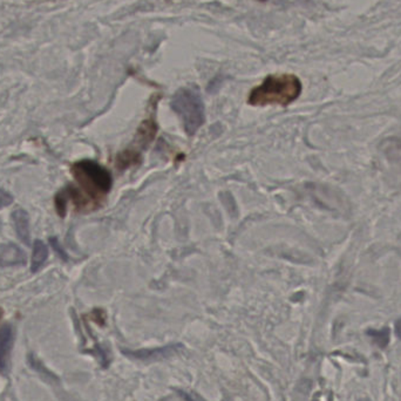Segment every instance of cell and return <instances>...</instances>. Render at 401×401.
Masks as SVG:
<instances>
[{"instance_id":"obj_7","label":"cell","mask_w":401,"mask_h":401,"mask_svg":"<svg viewBox=\"0 0 401 401\" xmlns=\"http://www.w3.org/2000/svg\"><path fill=\"white\" fill-rule=\"evenodd\" d=\"M12 222H14V227L16 229L18 237L20 240H23L24 243L30 244L31 234H30V218L29 214L24 209H16L12 213Z\"/></svg>"},{"instance_id":"obj_6","label":"cell","mask_w":401,"mask_h":401,"mask_svg":"<svg viewBox=\"0 0 401 401\" xmlns=\"http://www.w3.org/2000/svg\"><path fill=\"white\" fill-rule=\"evenodd\" d=\"M26 264V255L14 243L0 245V267H19Z\"/></svg>"},{"instance_id":"obj_14","label":"cell","mask_w":401,"mask_h":401,"mask_svg":"<svg viewBox=\"0 0 401 401\" xmlns=\"http://www.w3.org/2000/svg\"><path fill=\"white\" fill-rule=\"evenodd\" d=\"M360 401H370V400H360Z\"/></svg>"},{"instance_id":"obj_4","label":"cell","mask_w":401,"mask_h":401,"mask_svg":"<svg viewBox=\"0 0 401 401\" xmlns=\"http://www.w3.org/2000/svg\"><path fill=\"white\" fill-rule=\"evenodd\" d=\"M156 123L151 118L146 120L140 128H138V134H136V146L135 148H128L123 153H120L118 156V166L120 169L131 167V166L138 163L141 160V154L140 151L145 148L146 146L151 143L154 140L155 134H156Z\"/></svg>"},{"instance_id":"obj_2","label":"cell","mask_w":401,"mask_h":401,"mask_svg":"<svg viewBox=\"0 0 401 401\" xmlns=\"http://www.w3.org/2000/svg\"><path fill=\"white\" fill-rule=\"evenodd\" d=\"M302 88L300 80L293 74L269 76L264 79L263 83L251 91L248 103L255 107H286L300 98Z\"/></svg>"},{"instance_id":"obj_10","label":"cell","mask_w":401,"mask_h":401,"mask_svg":"<svg viewBox=\"0 0 401 401\" xmlns=\"http://www.w3.org/2000/svg\"><path fill=\"white\" fill-rule=\"evenodd\" d=\"M367 335L382 349H385L390 342V329L388 328H384L382 330H368Z\"/></svg>"},{"instance_id":"obj_5","label":"cell","mask_w":401,"mask_h":401,"mask_svg":"<svg viewBox=\"0 0 401 401\" xmlns=\"http://www.w3.org/2000/svg\"><path fill=\"white\" fill-rule=\"evenodd\" d=\"M182 351H183V345L175 344V345L162 346V347H156V349L123 351V353L129 358L136 359L140 362H151L171 358L174 355H180Z\"/></svg>"},{"instance_id":"obj_8","label":"cell","mask_w":401,"mask_h":401,"mask_svg":"<svg viewBox=\"0 0 401 401\" xmlns=\"http://www.w3.org/2000/svg\"><path fill=\"white\" fill-rule=\"evenodd\" d=\"M14 335L12 326L5 325L0 329V371L7 366V359L14 346Z\"/></svg>"},{"instance_id":"obj_11","label":"cell","mask_w":401,"mask_h":401,"mask_svg":"<svg viewBox=\"0 0 401 401\" xmlns=\"http://www.w3.org/2000/svg\"><path fill=\"white\" fill-rule=\"evenodd\" d=\"M14 202V196L4 189H0V208H5Z\"/></svg>"},{"instance_id":"obj_1","label":"cell","mask_w":401,"mask_h":401,"mask_svg":"<svg viewBox=\"0 0 401 401\" xmlns=\"http://www.w3.org/2000/svg\"><path fill=\"white\" fill-rule=\"evenodd\" d=\"M72 173L80 189H69L65 193L67 198H72L79 209L99 208L112 189L113 178L108 169L92 160H83L73 166Z\"/></svg>"},{"instance_id":"obj_13","label":"cell","mask_w":401,"mask_h":401,"mask_svg":"<svg viewBox=\"0 0 401 401\" xmlns=\"http://www.w3.org/2000/svg\"><path fill=\"white\" fill-rule=\"evenodd\" d=\"M1 315H3V311H1V309H0V318H1Z\"/></svg>"},{"instance_id":"obj_12","label":"cell","mask_w":401,"mask_h":401,"mask_svg":"<svg viewBox=\"0 0 401 401\" xmlns=\"http://www.w3.org/2000/svg\"><path fill=\"white\" fill-rule=\"evenodd\" d=\"M395 333L398 335V338L401 339V318L395 324Z\"/></svg>"},{"instance_id":"obj_3","label":"cell","mask_w":401,"mask_h":401,"mask_svg":"<svg viewBox=\"0 0 401 401\" xmlns=\"http://www.w3.org/2000/svg\"><path fill=\"white\" fill-rule=\"evenodd\" d=\"M171 108L180 118L188 135H194L205 120L204 103L196 87H186L176 92L171 100Z\"/></svg>"},{"instance_id":"obj_9","label":"cell","mask_w":401,"mask_h":401,"mask_svg":"<svg viewBox=\"0 0 401 401\" xmlns=\"http://www.w3.org/2000/svg\"><path fill=\"white\" fill-rule=\"evenodd\" d=\"M47 256H49V249H47L46 244L41 240H36L34 245V253H32V271L34 273L43 267V264L46 262Z\"/></svg>"}]
</instances>
